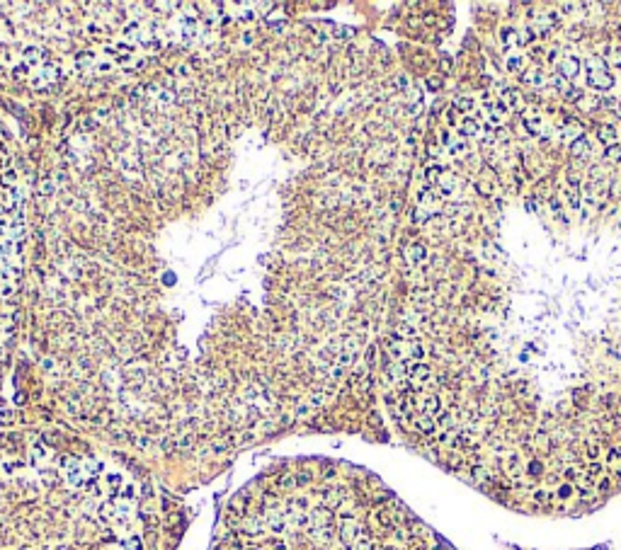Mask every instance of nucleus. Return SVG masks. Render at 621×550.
I'll return each instance as SVG.
<instances>
[{"mask_svg":"<svg viewBox=\"0 0 621 550\" xmlns=\"http://www.w3.org/2000/svg\"><path fill=\"white\" fill-rule=\"evenodd\" d=\"M44 51L39 49V46H27L25 49V61H27V66L29 68H37V66H42L44 63Z\"/></svg>","mask_w":621,"mask_h":550,"instance_id":"nucleus-13","label":"nucleus"},{"mask_svg":"<svg viewBox=\"0 0 621 550\" xmlns=\"http://www.w3.org/2000/svg\"><path fill=\"white\" fill-rule=\"evenodd\" d=\"M524 66V56H510L507 58V63H505V68L512 70V73H517V70Z\"/></svg>","mask_w":621,"mask_h":550,"instance_id":"nucleus-28","label":"nucleus"},{"mask_svg":"<svg viewBox=\"0 0 621 550\" xmlns=\"http://www.w3.org/2000/svg\"><path fill=\"white\" fill-rule=\"evenodd\" d=\"M119 485H122V475H117V473L107 475V487H110V490H117Z\"/></svg>","mask_w":621,"mask_h":550,"instance_id":"nucleus-39","label":"nucleus"},{"mask_svg":"<svg viewBox=\"0 0 621 550\" xmlns=\"http://www.w3.org/2000/svg\"><path fill=\"white\" fill-rule=\"evenodd\" d=\"M558 138L566 141V143H573V141L582 138V129H580L575 122H570L568 126H561V129H558Z\"/></svg>","mask_w":621,"mask_h":550,"instance_id":"nucleus-11","label":"nucleus"},{"mask_svg":"<svg viewBox=\"0 0 621 550\" xmlns=\"http://www.w3.org/2000/svg\"><path fill=\"white\" fill-rule=\"evenodd\" d=\"M609 61H611V66L621 68V49H614V51H611V56H609Z\"/></svg>","mask_w":621,"mask_h":550,"instance_id":"nucleus-41","label":"nucleus"},{"mask_svg":"<svg viewBox=\"0 0 621 550\" xmlns=\"http://www.w3.org/2000/svg\"><path fill=\"white\" fill-rule=\"evenodd\" d=\"M459 136L461 138H473V136H481V126L473 117H464L459 122Z\"/></svg>","mask_w":621,"mask_h":550,"instance_id":"nucleus-9","label":"nucleus"},{"mask_svg":"<svg viewBox=\"0 0 621 550\" xmlns=\"http://www.w3.org/2000/svg\"><path fill=\"white\" fill-rule=\"evenodd\" d=\"M54 80H58V70L54 68V66H44L37 75H32L29 78V83L34 85L37 90H42V87H46L49 83H54Z\"/></svg>","mask_w":621,"mask_h":550,"instance_id":"nucleus-6","label":"nucleus"},{"mask_svg":"<svg viewBox=\"0 0 621 550\" xmlns=\"http://www.w3.org/2000/svg\"><path fill=\"white\" fill-rule=\"evenodd\" d=\"M39 192H42V196H51L54 194V182L49 177H44L42 179V187H39Z\"/></svg>","mask_w":621,"mask_h":550,"instance_id":"nucleus-34","label":"nucleus"},{"mask_svg":"<svg viewBox=\"0 0 621 550\" xmlns=\"http://www.w3.org/2000/svg\"><path fill=\"white\" fill-rule=\"evenodd\" d=\"M87 29H90V34H95V37L102 32V27H100V25H95V22H87Z\"/></svg>","mask_w":621,"mask_h":550,"instance_id":"nucleus-46","label":"nucleus"},{"mask_svg":"<svg viewBox=\"0 0 621 550\" xmlns=\"http://www.w3.org/2000/svg\"><path fill=\"white\" fill-rule=\"evenodd\" d=\"M597 136H599V141H604V143H611L614 146V141H616V129L614 126H602L599 131H597Z\"/></svg>","mask_w":621,"mask_h":550,"instance_id":"nucleus-23","label":"nucleus"},{"mask_svg":"<svg viewBox=\"0 0 621 550\" xmlns=\"http://www.w3.org/2000/svg\"><path fill=\"white\" fill-rule=\"evenodd\" d=\"M444 151H447V155H449V158L464 155V153H466V143H464V138H456V141H452V143H449V146H447Z\"/></svg>","mask_w":621,"mask_h":550,"instance_id":"nucleus-21","label":"nucleus"},{"mask_svg":"<svg viewBox=\"0 0 621 550\" xmlns=\"http://www.w3.org/2000/svg\"><path fill=\"white\" fill-rule=\"evenodd\" d=\"M585 66L590 70H604V61H602V56H590L587 61H585Z\"/></svg>","mask_w":621,"mask_h":550,"instance_id":"nucleus-31","label":"nucleus"},{"mask_svg":"<svg viewBox=\"0 0 621 550\" xmlns=\"http://www.w3.org/2000/svg\"><path fill=\"white\" fill-rule=\"evenodd\" d=\"M444 175V170L439 165H429L427 170H425V177H427L429 184H434V182H439V177Z\"/></svg>","mask_w":621,"mask_h":550,"instance_id":"nucleus-24","label":"nucleus"},{"mask_svg":"<svg viewBox=\"0 0 621 550\" xmlns=\"http://www.w3.org/2000/svg\"><path fill=\"white\" fill-rule=\"evenodd\" d=\"M549 83H551L553 87L558 90V92H568V90H570V87H568V80H566V78H561L558 73L553 75V78H551V80H549Z\"/></svg>","mask_w":621,"mask_h":550,"instance_id":"nucleus-30","label":"nucleus"},{"mask_svg":"<svg viewBox=\"0 0 621 550\" xmlns=\"http://www.w3.org/2000/svg\"><path fill=\"white\" fill-rule=\"evenodd\" d=\"M143 46H146V49H148V51H153V54H155V51H158V49H160V44L155 42V39H148V42L143 44Z\"/></svg>","mask_w":621,"mask_h":550,"instance_id":"nucleus-44","label":"nucleus"},{"mask_svg":"<svg viewBox=\"0 0 621 550\" xmlns=\"http://www.w3.org/2000/svg\"><path fill=\"white\" fill-rule=\"evenodd\" d=\"M102 470H105L102 461H95V458H87V461H83V473H85V478H87V480H95Z\"/></svg>","mask_w":621,"mask_h":550,"instance_id":"nucleus-16","label":"nucleus"},{"mask_svg":"<svg viewBox=\"0 0 621 550\" xmlns=\"http://www.w3.org/2000/svg\"><path fill=\"white\" fill-rule=\"evenodd\" d=\"M522 80H524V85H531V87H544V85H546V75H544V70L537 66V68L524 70Z\"/></svg>","mask_w":621,"mask_h":550,"instance_id":"nucleus-10","label":"nucleus"},{"mask_svg":"<svg viewBox=\"0 0 621 550\" xmlns=\"http://www.w3.org/2000/svg\"><path fill=\"white\" fill-rule=\"evenodd\" d=\"M578 70H580V61L575 58V56H563L561 61H558V75L561 78H566V80H573L575 75H578Z\"/></svg>","mask_w":621,"mask_h":550,"instance_id":"nucleus-5","label":"nucleus"},{"mask_svg":"<svg viewBox=\"0 0 621 550\" xmlns=\"http://www.w3.org/2000/svg\"><path fill=\"white\" fill-rule=\"evenodd\" d=\"M122 548L124 550H143V540L138 536H129L122 540Z\"/></svg>","mask_w":621,"mask_h":550,"instance_id":"nucleus-25","label":"nucleus"},{"mask_svg":"<svg viewBox=\"0 0 621 550\" xmlns=\"http://www.w3.org/2000/svg\"><path fill=\"white\" fill-rule=\"evenodd\" d=\"M500 44H502L505 51H507V49H512L514 44H519V34H517L514 29H502V32H500Z\"/></svg>","mask_w":621,"mask_h":550,"instance_id":"nucleus-18","label":"nucleus"},{"mask_svg":"<svg viewBox=\"0 0 621 550\" xmlns=\"http://www.w3.org/2000/svg\"><path fill=\"white\" fill-rule=\"evenodd\" d=\"M264 528H267V523H264L262 516H257V514H250V516H245L243 521H240V531L243 533H248V536H257V533H262Z\"/></svg>","mask_w":621,"mask_h":550,"instance_id":"nucleus-7","label":"nucleus"},{"mask_svg":"<svg viewBox=\"0 0 621 550\" xmlns=\"http://www.w3.org/2000/svg\"><path fill=\"white\" fill-rule=\"evenodd\" d=\"M296 482H299V478H294V475H284V478H279V480H277V485H279L282 490H291V487H296Z\"/></svg>","mask_w":621,"mask_h":550,"instance_id":"nucleus-32","label":"nucleus"},{"mask_svg":"<svg viewBox=\"0 0 621 550\" xmlns=\"http://www.w3.org/2000/svg\"><path fill=\"white\" fill-rule=\"evenodd\" d=\"M194 34H197V22H194L192 17H182L180 20V37H182V42H192Z\"/></svg>","mask_w":621,"mask_h":550,"instance_id":"nucleus-12","label":"nucleus"},{"mask_svg":"<svg viewBox=\"0 0 621 550\" xmlns=\"http://www.w3.org/2000/svg\"><path fill=\"white\" fill-rule=\"evenodd\" d=\"M534 37H537V29L534 27H524L522 32H519V44L524 46V44H531L534 42Z\"/></svg>","mask_w":621,"mask_h":550,"instance_id":"nucleus-29","label":"nucleus"},{"mask_svg":"<svg viewBox=\"0 0 621 550\" xmlns=\"http://www.w3.org/2000/svg\"><path fill=\"white\" fill-rule=\"evenodd\" d=\"M93 61H95V56L87 54V51L78 54V66H80V68H83V66H93Z\"/></svg>","mask_w":621,"mask_h":550,"instance_id":"nucleus-37","label":"nucleus"},{"mask_svg":"<svg viewBox=\"0 0 621 550\" xmlns=\"http://www.w3.org/2000/svg\"><path fill=\"white\" fill-rule=\"evenodd\" d=\"M502 102L507 104V109H517L519 107V95L507 87V90H502Z\"/></svg>","mask_w":621,"mask_h":550,"instance_id":"nucleus-22","label":"nucleus"},{"mask_svg":"<svg viewBox=\"0 0 621 550\" xmlns=\"http://www.w3.org/2000/svg\"><path fill=\"white\" fill-rule=\"evenodd\" d=\"M587 85L592 90L607 92V90L614 87V78H611V73H607V70H587Z\"/></svg>","mask_w":621,"mask_h":550,"instance_id":"nucleus-3","label":"nucleus"},{"mask_svg":"<svg viewBox=\"0 0 621 550\" xmlns=\"http://www.w3.org/2000/svg\"><path fill=\"white\" fill-rule=\"evenodd\" d=\"M3 184L10 189V187H15V172L13 170H5V175H3Z\"/></svg>","mask_w":621,"mask_h":550,"instance_id":"nucleus-40","label":"nucleus"},{"mask_svg":"<svg viewBox=\"0 0 621 550\" xmlns=\"http://www.w3.org/2000/svg\"><path fill=\"white\" fill-rule=\"evenodd\" d=\"M46 458H49V449L44 444H34L29 449V466H42Z\"/></svg>","mask_w":621,"mask_h":550,"instance_id":"nucleus-14","label":"nucleus"},{"mask_svg":"<svg viewBox=\"0 0 621 550\" xmlns=\"http://www.w3.org/2000/svg\"><path fill=\"white\" fill-rule=\"evenodd\" d=\"M122 32H124V37L129 39V44L131 42H141V44H146L148 39H151V34L143 29V25L138 22V20H131V22H126L124 27H122Z\"/></svg>","mask_w":621,"mask_h":550,"instance_id":"nucleus-4","label":"nucleus"},{"mask_svg":"<svg viewBox=\"0 0 621 550\" xmlns=\"http://www.w3.org/2000/svg\"><path fill=\"white\" fill-rule=\"evenodd\" d=\"M570 153L575 155V158H580V155H587L590 153V143H587V138L582 136V138H578V141H573L570 143Z\"/></svg>","mask_w":621,"mask_h":550,"instance_id":"nucleus-20","label":"nucleus"},{"mask_svg":"<svg viewBox=\"0 0 621 550\" xmlns=\"http://www.w3.org/2000/svg\"><path fill=\"white\" fill-rule=\"evenodd\" d=\"M20 466H22V463H17V461H10V458H5V461H3V470H5L8 475H13V473H15V470H17Z\"/></svg>","mask_w":621,"mask_h":550,"instance_id":"nucleus-38","label":"nucleus"},{"mask_svg":"<svg viewBox=\"0 0 621 550\" xmlns=\"http://www.w3.org/2000/svg\"><path fill=\"white\" fill-rule=\"evenodd\" d=\"M61 473H63L66 482L73 485V487H87V482H90L83 473V461H78L73 456H63L61 458Z\"/></svg>","mask_w":621,"mask_h":550,"instance_id":"nucleus-1","label":"nucleus"},{"mask_svg":"<svg viewBox=\"0 0 621 550\" xmlns=\"http://www.w3.org/2000/svg\"><path fill=\"white\" fill-rule=\"evenodd\" d=\"M454 184H456L454 175H449V172L442 175V177H439V194H442V196H452V194H454Z\"/></svg>","mask_w":621,"mask_h":550,"instance_id":"nucleus-19","label":"nucleus"},{"mask_svg":"<svg viewBox=\"0 0 621 550\" xmlns=\"http://www.w3.org/2000/svg\"><path fill=\"white\" fill-rule=\"evenodd\" d=\"M119 497H122V499H129V502H134V499H136V487H134V485H126L124 490L119 492Z\"/></svg>","mask_w":621,"mask_h":550,"instance_id":"nucleus-35","label":"nucleus"},{"mask_svg":"<svg viewBox=\"0 0 621 550\" xmlns=\"http://www.w3.org/2000/svg\"><path fill=\"white\" fill-rule=\"evenodd\" d=\"M270 550H289V548H287V543H284V540H272V548H270Z\"/></svg>","mask_w":621,"mask_h":550,"instance_id":"nucleus-45","label":"nucleus"},{"mask_svg":"<svg viewBox=\"0 0 621 550\" xmlns=\"http://www.w3.org/2000/svg\"><path fill=\"white\" fill-rule=\"evenodd\" d=\"M524 129L531 134V136H537L539 129H541V119H539V117H526V119H524Z\"/></svg>","mask_w":621,"mask_h":550,"instance_id":"nucleus-27","label":"nucleus"},{"mask_svg":"<svg viewBox=\"0 0 621 550\" xmlns=\"http://www.w3.org/2000/svg\"><path fill=\"white\" fill-rule=\"evenodd\" d=\"M13 422H15V412H13V410H0V426L13 424Z\"/></svg>","mask_w":621,"mask_h":550,"instance_id":"nucleus-36","label":"nucleus"},{"mask_svg":"<svg viewBox=\"0 0 621 550\" xmlns=\"http://www.w3.org/2000/svg\"><path fill=\"white\" fill-rule=\"evenodd\" d=\"M262 519L272 533H284L289 528V516H287V509L284 507H270L262 514Z\"/></svg>","mask_w":621,"mask_h":550,"instance_id":"nucleus-2","label":"nucleus"},{"mask_svg":"<svg viewBox=\"0 0 621 550\" xmlns=\"http://www.w3.org/2000/svg\"><path fill=\"white\" fill-rule=\"evenodd\" d=\"M405 260H408V264H413V267L422 264V262L427 260V248H425L422 243L408 245V248H405Z\"/></svg>","mask_w":621,"mask_h":550,"instance_id":"nucleus-8","label":"nucleus"},{"mask_svg":"<svg viewBox=\"0 0 621 550\" xmlns=\"http://www.w3.org/2000/svg\"><path fill=\"white\" fill-rule=\"evenodd\" d=\"M427 87H432V90H439V87H442V78H434V75H432V78H427Z\"/></svg>","mask_w":621,"mask_h":550,"instance_id":"nucleus-43","label":"nucleus"},{"mask_svg":"<svg viewBox=\"0 0 621 550\" xmlns=\"http://www.w3.org/2000/svg\"><path fill=\"white\" fill-rule=\"evenodd\" d=\"M619 117H621V107H619Z\"/></svg>","mask_w":621,"mask_h":550,"instance_id":"nucleus-47","label":"nucleus"},{"mask_svg":"<svg viewBox=\"0 0 621 550\" xmlns=\"http://www.w3.org/2000/svg\"><path fill=\"white\" fill-rule=\"evenodd\" d=\"M456 107H459V112H471L473 109V99L471 97H459L456 99Z\"/></svg>","mask_w":621,"mask_h":550,"instance_id":"nucleus-33","label":"nucleus"},{"mask_svg":"<svg viewBox=\"0 0 621 550\" xmlns=\"http://www.w3.org/2000/svg\"><path fill=\"white\" fill-rule=\"evenodd\" d=\"M13 75H15V78H29V73H27V66H17V68L13 70Z\"/></svg>","mask_w":621,"mask_h":550,"instance_id":"nucleus-42","label":"nucleus"},{"mask_svg":"<svg viewBox=\"0 0 621 550\" xmlns=\"http://www.w3.org/2000/svg\"><path fill=\"white\" fill-rule=\"evenodd\" d=\"M604 158H607L609 163H621V143H614V146H609L607 153H604Z\"/></svg>","mask_w":621,"mask_h":550,"instance_id":"nucleus-26","label":"nucleus"},{"mask_svg":"<svg viewBox=\"0 0 621 550\" xmlns=\"http://www.w3.org/2000/svg\"><path fill=\"white\" fill-rule=\"evenodd\" d=\"M396 337L398 340H415L417 337V330H415V325H410V322H398L396 325Z\"/></svg>","mask_w":621,"mask_h":550,"instance_id":"nucleus-17","label":"nucleus"},{"mask_svg":"<svg viewBox=\"0 0 621 550\" xmlns=\"http://www.w3.org/2000/svg\"><path fill=\"white\" fill-rule=\"evenodd\" d=\"M97 516H100V521H102V523H112V521L119 523V519H117V511H114V504H112V499H110V502H102V504H100V509H97Z\"/></svg>","mask_w":621,"mask_h":550,"instance_id":"nucleus-15","label":"nucleus"}]
</instances>
